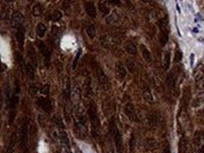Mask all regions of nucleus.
Returning <instances> with one entry per match:
<instances>
[{
	"instance_id": "f257e3e1",
	"label": "nucleus",
	"mask_w": 204,
	"mask_h": 153,
	"mask_svg": "<svg viewBox=\"0 0 204 153\" xmlns=\"http://www.w3.org/2000/svg\"><path fill=\"white\" fill-rule=\"evenodd\" d=\"M74 120L78 136L81 135V138H84V135L87 134V131H88V126H87V116H86L83 109L81 107H76L75 108Z\"/></svg>"
},
{
	"instance_id": "f03ea898",
	"label": "nucleus",
	"mask_w": 204,
	"mask_h": 153,
	"mask_svg": "<svg viewBox=\"0 0 204 153\" xmlns=\"http://www.w3.org/2000/svg\"><path fill=\"white\" fill-rule=\"evenodd\" d=\"M88 116L90 120V125H92V134L94 138H97L100 135V119L97 114V108L95 102L92 101L88 108Z\"/></svg>"
},
{
	"instance_id": "7ed1b4c3",
	"label": "nucleus",
	"mask_w": 204,
	"mask_h": 153,
	"mask_svg": "<svg viewBox=\"0 0 204 153\" xmlns=\"http://www.w3.org/2000/svg\"><path fill=\"white\" fill-rule=\"evenodd\" d=\"M159 25V30H160V45L164 46L168 40V32H170V26H168V21H167V18H163V19L159 20L158 23Z\"/></svg>"
},
{
	"instance_id": "20e7f679",
	"label": "nucleus",
	"mask_w": 204,
	"mask_h": 153,
	"mask_svg": "<svg viewBox=\"0 0 204 153\" xmlns=\"http://www.w3.org/2000/svg\"><path fill=\"white\" fill-rule=\"evenodd\" d=\"M92 65H93L94 73H95V76L97 78L99 84H100L101 87H103L105 89H107V86H108V78L106 76V74L103 73V70L101 69V67H100L95 61H93Z\"/></svg>"
},
{
	"instance_id": "39448f33",
	"label": "nucleus",
	"mask_w": 204,
	"mask_h": 153,
	"mask_svg": "<svg viewBox=\"0 0 204 153\" xmlns=\"http://www.w3.org/2000/svg\"><path fill=\"white\" fill-rule=\"evenodd\" d=\"M101 43L106 49H114L119 44V40L111 35H105L101 38Z\"/></svg>"
},
{
	"instance_id": "423d86ee",
	"label": "nucleus",
	"mask_w": 204,
	"mask_h": 153,
	"mask_svg": "<svg viewBox=\"0 0 204 153\" xmlns=\"http://www.w3.org/2000/svg\"><path fill=\"white\" fill-rule=\"evenodd\" d=\"M38 48H39L40 54L43 55L45 65L49 67V65H50V58H51V51L49 50V48H48L43 42H39V43H38Z\"/></svg>"
},
{
	"instance_id": "0eeeda50",
	"label": "nucleus",
	"mask_w": 204,
	"mask_h": 153,
	"mask_svg": "<svg viewBox=\"0 0 204 153\" xmlns=\"http://www.w3.org/2000/svg\"><path fill=\"white\" fill-rule=\"evenodd\" d=\"M27 127H29V117H26L25 120H24V122H23V125H21V147L25 150V153L26 152V144H27Z\"/></svg>"
},
{
	"instance_id": "6e6552de",
	"label": "nucleus",
	"mask_w": 204,
	"mask_h": 153,
	"mask_svg": "<svg viewBox=\"0 0 204 153\" xmlns=\"http://www.w3.org/2000/svg\"><path fill=\"white\" fill-rule=\"evenodd\" d=\"M37 103L38 106H39L43 111H45L46 113H50V112L52 111V103H51V101H50L48 97H38Z\"/></svg>"
},
{
	"instance_id": "1a4fd4ad",
	"label": "nucleus",
	"mask_w": 204,
	"mask_h": 153,
	"mask_svg": "<svg viewBox=\"0 0 204 153\" xmlns=\"http://www.w3.org/2000/svg\"><path fill=\"white\" fill-rule=\"evenodd\" d=\"M16 144H17V133L13 132L11 134V136L8 138V141H7V145H6V153H13Z\"/></svg>"
},
{
	"instance_id": "9d476101",
	"label": "nucleus",
	"mask_w": 204,
	"mask_h": 153,
	"mask_svg": "<svg viewBox=\"0 0 204 153\" xmlns=\"http://www.w3.org/2000/svg\"><path fill=\"white\" fill-rule=\"evenodd\" d=\"M126 68H125V65L121 63V62H118L116 63V80L119 81V82H122L124 81V78L126 77Z\"/></svg>"
},
{
	"instance_id": "9b49d317",
	"label": "nucleus",
	"mask_w": 204,
	"mask_h": 153,
	"mask_svg": "<svg viewBox=\"0 0 204 153\" xmlns=\"http://www.w3.org/2000/svg\"><path fill=\"white\" fill-rule=\"evenodd\" d=\"M125 112H126L127 116L130 117L132 121H138V116H137V112H135V107L133 106V103L128 102V103L126 105Z\"/></svg>"
},
{
	"instance_id": "f8f14e48",
	"label": "nucleus",
	"mask_w": 204,
	"mask_h": 153,
	"mask_svg": "<svg viewBox=\"0 0 204 153\" xmlns=\"http://www.w3.org/2000/svg\"><path fill=\"white\" fill-rule=\"evenodd\" d=\"M16 38H17V43H18L19 51H23V45H24V26L23 25L17 27Z\"/></svg>"
},
{
	"instance_id": "ddd939ff",
	"label": "nucleus",
	"mask_w": 204,
	"mask_h": 153,
	"mask_svg": "<svg viewBox=\"0 0 204 153\" xmlns=\"http://www.w3.org/2000/svg\"><path fill=\"white\" fill-rule=\"evenodd\" d=\"M114 139H115V147H116V151L118 153L122 152V139H121V134L119 132V130L115 132L114 134Z\"/></svg>"
},
{
	"instance_id": "4468645a",
	"label": "nucleus",
	"mask_w": 204,
	"mask_h": 153,
	"mask_svg": "<svg viewBox=\"0 0 204 153\" xmlns=\"http://www.w3.org/2000/svg\"><path fill=\"white\" fill-rule=\"evenodd\" d=\"M23 21H24V16H23L20 12H14L13 16H12V24H13L14 26L19 27Z\"/></svg>"
},
{
	"instance_id": "2eb2a0df",
	"label": "nucleus",
	"mask_w": 204,
	"mask_h": 153,
	"mask_svg": "<svg viewBox=\"0 0 204 153\" xmlns=\"http://www.w3.org/2000/svg\"><path fill=\"white\" fill-rule=\"evenodd\" d=\"M190 98H191V89L189 88V87H186L185 89H184V92H183V108L186 109V106L189 105V101H190Z\"/></svg>"
},
{
	"instance_id": "dca6fc26",
	"label": "nucleus",
	"mask_w": 204,
	"mask_h": 153,
	"mask_svg": "<svg viewBox=\"0 0 204 153\" xmlns=\"http://www.w3.org/2000/svg\"><path fill=\"white\" fill-rule=\"evenodd\" d=\"M86 11L88 13V16L90 17H96V8H95V5H94L93 1H87L86 2Z\"/></svg>"
},
{
	"instance_id": "f3484780",
	"label": "nucleus",
	"mask_w": 204,
	"mask_h": 153,
	"mask_svg": "<svg viewBox=\"0 0 204 153\" xmlns=\"http://www.w3.org/2000/svg\"><path fill=\"white\" fill-rule=\"evenodd\" d=\"M166 83L170 90H173V89L176 88V78H174V74H173V73H170V74L167 75Z\"/></svg>"
},
{
	"instance_id": "a211bd4d",
	"label": "nucleus",
	"mask_w": 204,
	"mask_h": 153,
	"mask_svg": "<svg viewBox=\"0 0 204 153\" xmlns=\"http://www.w3.org/2000/svg\"><path fill=\"white\" fill-rule=\"evenodd\" d=\"M140 49H141V52H143V57H144V59H145L146 62L151 63V62H152V55H151L149 50L144 45V44L140 45Z\"/></svg>"
},
{
	"instance_id": "6ab92c4d",
	"label": "nucleus",
	"mask_w": 204,
	"mask_h": 153,
	"mask_svg": "<svg viewBox=\"0 0 204 153\" xmlns=\"http://www.w3.org/2000/svg\"><path fill=\"white\" fill-rule=\"evenodd\" d=\"M178 148H179V153H187V140H186L185 136L180 138Z\"/></svg>"
},
{
	"instance_id": "aec40b11",
	"label": "nucleus",
	"mask_w": 204,
	"mask_h": 153,
	"mask_svg": "<svg viewBox=\"0 0 204 153\" xmlns=\"http://www.w3.org/2000/svg\"><path fill=\"white\" fill-rule=\"evenodd\" d=\"M125 50H126V52L127 54H130V55H137V46L133 44V43H130V42H127L126 44H125Z\"/></svg>"
},
{
	"instance_id": "412c9836",
	"label": "nucleus",
	"mask_w": 204,
	"mask_h": 153,
	"mask_svg": "<svg viewBox=\"0 0 204 153\" xmlns=\"http://www.w3.org/2000/svg\"><path fill=\"white\" fill-rule=\"evenodd\" d=\"M204 103V90L201 92L198 95L195 97L193 100V107H198V106H202Z\"/></svg>"
},
{
	"instance_id": "4be33fe9",
	"label": "nucleus",
	"mask_w": 204,
	"mask_h": 153,
	"mask_svg": "<svg viewBox=\"0 0 204 153\" xmlns=\"http://www.w3.org/2000/svg\"><path fill=\"white\" fill-rule=\"evenodd\" d=\"M36 31H37V36L39 38H43L44 36H45V32H46V26L44 25V24H42V23H39L37 25V29H36Z\"/></svg>"
},
{
	"instance_id": "5701e85b",
	"label": "nucleus",
	"mask_w": 204,
	"mask_h": 153,
	"mask_svg": "<svg viewBox=\"0 0 204 153\" xmlns=\"http://www.w3.org/2000/svg\"><path fill=\"white\" fill-rule=\"evenodd\" d=\"M170 63H171V54H170V51H166V52L164 54V63H163V67H164V70H165V71L168 70Z\"/></svg>"
},
{
	"instance_id": "b1692460",
	"label": "nucleus",
	"mask_w": 204,
	"mask_h": 153,
	"mask_svg": "<svg viewBox=\"0 0 204 153\" xmlns=\"http://www.w3.org/2000/svg\"><path fill=\"white\" fill-rule=\"evenodd\" d=\"M25 73H26V75L29 76L30 80H33V77H35V65H32V64H26V70H25Z\"/></svg>"
},
{
	"instance_id": "393cba45",
	"label": "nucleus",
	"mask_w": 204,
	"mask_h": 153,
	"mask_svg": "<svg viewBox=\"0 0 204 153\" xmlns=\"http://www.w3.org/2000/svg\"><path fill=\"white\" fill-rule=\"evenodd\" d=\"M59 135H61V142H63L64 146L69 148V147H70V141H69V139H68L67 133H65L64 131H61V132H59Z\"/></svg>"
},
{
	"instance_id": "a878e982",
	"label": "nucleus",
	"mask_w": 204,
	"mask_h": 153,
	"mask_svg": "<svg viewBox=\"0 0 204 153\" xmlns=\"http://www.w3.org/2000/svg\"><path fill=\"white\" fill-rule=\"evenodd\" d=\"M149 123L151 127H155L157 125H158V116H157V114L155 113H151L149 116Z\"/></svg>"
},
{
	"instance_id": "bb28decb",
	"label": "nucleus",
	"mask_w": 204,
	"mask_h": 153,
	"mask_svg": "<svg viewBox=\"0 0 204 153\" xmlns=\"http://www.w3.org/2000/svg\"><path fill=\"white\" fill-rule=\"evenodd\" d=\"M86 32H87V35L89 36V38L90 39H94L95 38V36H96V29H95V26H94V25H89V26H87Z\"/></svg>"
},
{
	"instance_id": "cd10ccee",
	"label": "nucleus",
	"mask_w": 204,
	"mask_h": 153,
	"mask_svg": "<svg viewBox=\"0 0 204 153\" xmlns=\"http://www.w3.org/2000/svg\"><path fill=\"white\" fill-rule=\"evenodd\" d=\"M70 87H71V84H70V81L69 80H67V82H65V88H64V98L68 101L69 98H70Z\"/></svg>"
},
{
	"instance_id": "c85d7f7f",
	"label": "nucleus",
	"mask_w": 204,
	"mask_h": 153,
	"mask_svg": "<svg viewBox=\"0 0 204 153\" xmlns=\"http://www.w3.org/2000/svg\"><path fill=\"white\" fill-rule=\"evenodd\" d=\"M201 134H202V132H199V131L195 133V139H193V150H196V148L201 145V136H202Z\"/></svg>"
},
{
	"instance_id": "c756f323",
	"label": "nucleus",
	"mask_w": 204,
	"mask_h": 153,
	"mask_svg": "<svg viewBox=\"0 0 204 153\" xmlns=\"http://www.w3.org/2000/svg\"><path fill=\"white\" fill-rule=\"evenodd\" d=\"M144 98H145V101H147L149 103H152L153 102V96L151 94V90H149V88H145L144 89Z\"/></svg>"
},
{
	"instance_id": "7c9ffc66",
	"label": "nucleus",
	"mask_w": 204,
	"mask_h": 153,
	"mask_svg": "<svg viewBox=\"0 0 204 153\" xmlns=\"http://www.w3.org/2000/svg\"><path fill=\"white\" fill-rule=\"evenodd\" d=\"M62 18V12L61 11H54L50 16H49V19L52 20V21H57Z\"/></svg>"
},
{
	"instance_id": "2f4dec72",
	"label": "nucleus",
	"mask_w": 204,
	"mask_h": 153,
	"mask_svg": "<svg viewBox=\"0 0 204 153\" xmlns=\"http://www.w3.org/2000/svg\"><path fill=\"white\" fill-rule=\"evenodd\" d=\"M99 10L102 12V14H103V16L109 14V8H108V6H106V4H105V2H100V4H99Z\"/></svg>"
},
{
	"instance_id": "473e14b6",
	"label": "nucleus",
	"mask_w": 204,
	"mask_h": 153,
	"mask_svg": "<svg viewBox=\"0 0 204 153\" xmlns=\"http://www.w3.org/2000/svg\"><path fill=\"white\" fill-rule=\"evenodd\" d=\"M42 10H43V7H42V5L40 4H37L35 7H33V10H32V12H33V16H40L42 14Z\"/></svg>"
},
{
	"instance_id": "72a5a7b5",
	"label": "nucleus",
	"mask_w": 204,
	"mask_h": 153,
	"mask_svg": "<svg viewBox=\"0 0 204 153\" xmlns=\"http://www.w3.org/2000/svg\"><path fill=\"white\" fill-rule=\"evenodd\" d=\"M17 58H18V62L19 64H20V68H21V70H24V73H25V70H26V64H25V62H24V59L21 57V55L17 52Z\"/></svg>"
},
{
	"instance_id": "f704fd0d",
	"label": "nucleus",
	"mask_w": 204,
	"mask_h": 153,
	"mask_svg": "<svg viewBox=\"0 0 204 153\" xmlns=\"http://www.w3.org/2000/svg\"><path fill=\"white\" fill-rule=\"evenodd\" d=\"M146 146L151 148V150H153V148H155L157 147V142H155V140H153V139H147L146 140Z\"/></svg>"
},
{
	"instance_id": "c9c22d12",
	"label": "nucleus",
	"mask_w": 204,
	"mask_h": 153,
	"mask_svg": "<svg viewBox=\"0 0 204 153\" xmlns=\"http://www.w3.org/2000/svg\"><path fill=\"white\" fill-rule=\"evenodd\" d=\"M40 93H42V95H49V93H50V86L49 84H44L40 88Z\"/></svg>"
},
{
	"instance_id": "e433bc0d",
	"label": "nucleus",
	"mask_w": 204,
	"mask_h": 153,
	"mask_svg": "<svg viewBox=\"0 0 204 153\" xmlns=\"http://www.w3.org/2000/svg\"><path fill=\"white\" fill-rule=\"evenodd\" d=\"M29 55H30V57L32 58L31 61L33 62V65L36 67V64H37V59H36V56H35V50H33V48H30V50H29Z\"/></svg>"
},
{
	"instance_id": "4c0bfd02",
	"label": "nucleus",
	"mask_w": 204,
	"mask_h": 153,
	"mask_svg": "<svg viewBox=\"0 0 204 153\" xmlns=\"http://www.w3.org/2000/svg\"><path fill=\"white\" fill-rule=\"evenodd\" d=\"M182 56H183V54H182V51L180 50H177L176 51V55H174V62H180V59H182Z\"/></svg>"
},
{
	"instance_id": "58836bf2",
	"label": "nucleus",
	"mask_w": 204,
	"mask_h": 153,
	"mask_svg": "<svg viewBox=\"0 0 204 153\" xmlns=\"http://www.w3.org/2000/svg\"><path fill=\"white\" fill-rule=\"evenodd\" d=\"M130 152H133V151H134V133L132 134V136H130Z\"/></svg>"
},
{
	"instance_id": "ea45409f",
	"label": "nucleus",
	"mask_w": 204,
	"mask_h": 153,
	"mask_svg": "<svg viewBox=\"0 0 204 153\" xmlns=\"http://www.w3.org/2000/svg\"><path fill=\"white\" fill-rule=\"evenodd\" d=\"M63 8H64V11L70 12V2L69 1H64L63 2Z\"/></svg>"
},
{
	"instance_id": "a19ab883",
	"label": "nucleus",
	"mask_w": 204,
	"mask_h": 153,
	"mask_svg": "<svg viewBox=\"0 0 204 153\" xmlns=\"http://www.w3.org/2000/svg\"><path fill=\"white\" fill-rule=\"evenodd\" d=\"M163 153H171L170 151V146H168V142L165 141V146H164V152Z\"/></svg>"
},
{
	"instance_id": "79ce46f5",
	"label": "nucleus",
	"mask_w": 204,
	"mask_h": 153,
	"mask_svg": "<svg viewBox=\"0 0 204 153\" xmlns=\"http://www.w3.org/2000/svg\"><path fill=\"white\" fill-rule=\"evenodd\" d=\"M190 59H191V67H193V62H195V55H193V54H191Z\"/></svg>"
},
{
	"instance_id": "37998d69",
	"label": "nucleus",
	"mask_w": 204,
	"mask_h": 153,
	"mask_svg": "<svg viewBox=\"0 0 204 153\" xmlns=\"http://www.w3.org/2000/svg\"><path fill=\"white\" fill-rule=\"evenodd\" d=\"M80 55H81V51L77 54V56H76V58H75V62H74V68L76 67V63H77V61H78V58H80Z\"/></svg>"
},
{
	"instance_id": "c03bdc74",
	"label": "nucleus",
	"mask_w": 204,
	"mask_h": 153,
	"mask_svg": "<svg viewBox=\"0 0 204 153\" xmlns=\"http://www.w3.org/2000/svg\"><path fill=\"white\" fill-rule=\"evenodd\" d=\"M109 2H111V4H118V2H120V1H116V0H109Z\"/></svg>"
},
{
	"instance_id": "a18cd8bd",
	"label": "nucleus",
	"mask_w": 204,
	"mask_h": 153,
	"mask_svg": "<svg viewBox=\"0 0 204 153\" xmlns=\"http://www.w3.org/2000/svg\"><path fill=\"white\" fill-rule=\"evenodd\" d=\"M199 153H204V145L201 147V150H199Z\"/></svg>"
},
{
	"instance_id": "49530a36",
	"label": "nucleus",
	"mask_w": 204,
	"mask_h": 153,
	"mask_svg": "<svg viewBox=\"0 0 204 153\" xmlns=\"http://www.w3.org/2000/svg\"><path fill=\"white\" fill-rule=\"evenodd\" d=\"M202 73H203V75H204V68L202 69Z\"/></svg>"
},
{
	"instance_id": "de8ad7c7",
	"label": "nucleus",
	"mask_w": 204,
	"mask_h": 153,
	"mask_svg": "<svg viewBox=\"0 0 204 153\" xmlns=\"http://www.w3.org/2000/svg\"><path fill=\"white\" fill-rule=\"evenodd\" d=\"M201 42H203V43H204V39H202V40H201Z\"/></svg>"
}]
</instances>
